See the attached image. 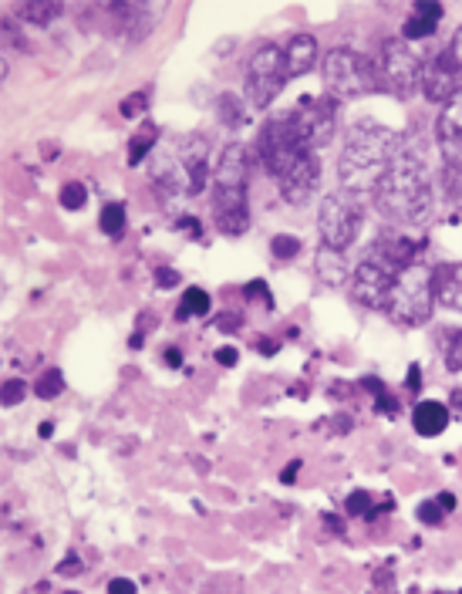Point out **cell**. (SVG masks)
<instances>
[{"label":"cell","instance_id":"1f68e13d","mask_svg":"<svg viewBox=\"0 0 462 594\" xmlns=\"http://www.w3.org/2000/svg\"><path fill=\"white\" fill-rule=\"evenodd\" d=\"M146 108H149V95L146 92H135L129 98H122L119 112H122V119H135V115H142Z\"/></svg>","mask_w":462,"mask_h":594},{"label":"cell","instance_id":"6da1fadb","mask_svg":"<svg viewBox=\"0 0 462 594\" xmlns=\"http://www.w3.org/2000/svg\"><path fill=\"white\" fill-rule=\"evenodd\" d=\"M402 149L398 146V135L392 129L378 122H355L344 135V149L338 159V179L341 189L358 200H368L375 196L378 179L385 176L388 162L395 159V152Z\"/></svg>","mask_w":462,"mask_h":594},{"label":"cell","instance_id":"4dcf8cb0","mask_svg":"<svg viewBox=\"0 0 462 594\" xmlns=\"http://www.w3.org/2000/svg\"><path fill=\"white\" fill-rule=\"evenodd\" d=\"M446 368L449 372H462V328L452 331L446 345Z\"/></svg>","mask_w":462,"mask_h":594},{"label":"cell","instance_id":"30bf717a","mask_svg":"<svg viewBox=\"0 0 462 594\" xmlns=\"http://www.w3.org/2000/svg\"><path fill=\"white\" fill-rule=\"evenodd\" d=\"M419 88L429 102H439V105H446L452 95L462 92V68H459V61L452 58L449 48L422 61Z\"/></svg>","mask_w":462,"mask_h":594},{"label":"cell","instance_id":"ffe728a7","mask_svg":"<svg viewBox=\"0 0 462 594\" xmlns=\"http://www.w3.org/2000/svg\"><path fill=\"white\" fill-rule=\"evenodd\" d=\"M439 17H442V4H436V0H422V4H415L412 17L405 21V41L409 38H432V34H436Z\"/></svg>","mask_w":462,"mask_h":594},{"label":"cell","instance_id":"4fadbf2b","mask_svg":"<svg viewBox=\"0 0 462 594\" xmlns=\"http://www.w3.org/2000/svg\"><path fill=\"white\" fill-rule=\"evenodd\" d=\"M436 135H439L442 156H446V169L462 173V92H456L442 105Z\"/></svg>","mask_w":462,"mask_h":594},{"label":"cell","instance_id":"9c48e42d","mask_svg":"<svg viewBox=\"0 0 462 594\" xmlns=\"http://www.w3.org/2000/svg\"><path fill=\"white\" fill-rule=\"evenodd\" d=\"M395 277H398V274L385 264L382 257L368 254V257L355 267V274H351V294H355V301L361 304V308H368V311H385V308H388V294H392Z\"/></svg>","mask_w":462,"mask_h":594},{"label":"cell","instance_id":"ba28073f","mask_svg":"<svg viewBox=\"0 0 462 594\" xmlns=\"http://www.w3.org/2000/svg\"><path fill=\"white\" fill-rule=\"evenodd\" d=\"M378 75H382V85L392 95L409 98L415 88H419L422 61L405 38H388L382 44V58H378Z\"/></svg>","mask_w":462,"mask_h":594},{"label":"cell","instance_id":"f546056e","mask_svg":"<svg viewBox=\"0 0 462 594\" xmlns=\"http://www.w3.org/2000/svg\"><path fill=\"white\" fill-rule=\"evenodd\" d=\"M220 119L226 125H240L243 122V105L237 95H223L220 98Z\"/></svg>","mask_w":462,"mask_h":594},{"label":"cell","instance_id":"7dc6e473","mask_svg":"<svg viewBox=\"0 0 462 594\" xmlns=\"http://www.w3.org/2000/svg\"><path fill=\"white\" fill-rule=\"evenodd\" d=\"M449 405H452V409H459V412H462V389H456V392H452Z\"/></svg>","mask_w":462,"mask_h":594},{"label":"cell","instance_id":"e575fe53","mask_svg":"<svg viewBox=\"0 0 462 594\" xmlns=\"http://www.w3.org/2000/svg\"><path fill=\"white\" fill-rule=\"evenodd\" d=\"M156 284L162 287V291H169V287L179 284V274H176L172 267H159V270H156Z\"/></svg>","mask_w":462,"mask_h":594},{"label":"cell","instance_id":"7c38bea8","mask_svg":"<svg viewBox=\"0 0 462 594\" xmlns=\"http://www.w3.org/2000/svg\"><path fill=\"white\" fill-rule=\"evenodd\" d=\"M213 220L216 230L226 237H240L250 230V203H247V186H226L213 183Z\"/></svg>","mask_w":462,"mask_h":594},{"label":"cell","instance_id":"f6af8a7d","mask_svg":"<svg viewBox=\"0 0 462 594\" xmlns=\"http://www.w3.org/2000/svg\"><path fill=\"white\" fill-rule=\"evenodd\" d=\"M179 227H186L189 233H193V237H199V223H196V216H183V220H179Z\"/></svg>","mask_w":462,"mask_h":594},{"label":"cell","instance_id":"74e56055","mask_svg":"<svg viewBox=\"0 0 462 594\" xmlns=\"http://www.w3.org/2000/svg\"><path fill=\"white\" fill-rule=\"evenodd\" d=\"M108 594H135V581H129V578L108 581Z\"/></svg>","mask_w":462,"mask_h":594},{"label":"cell","instance_id":"d6a6232c","mask_svg":"<svg viewBox=\"0 0 462 594\" xmlns=\"http://www.w3.org/2000/svg\"><path fill=\"white\" fill-rule=\"evenodd\" d=\"M442 517H446V510L439 507V500H425V503H419V520H422L425 527H439Z\"/></svg>","mask_w":462,"mask_h":594},{"label":"cell","instance_id":"8992f818","mask_svg":"<svg viewBox=\"0 0 462 594\" xmlns=\"http://www.w3.org/2000/svg\"><path fill=\"white\" fill-rule=\"evenodd\" d=\"M361 220H365V200L344 193V189L328 193L321 200V213H317V230H321L324 247L348 250L358 240Z\"/></svg>","mask_w":462,"mask_h":594},{"label":"cell","instance_id":"7a4b0ae2","mask_svg":"<svg viewBox=\"0 0 462 594\" xmlns=\"http://www.w3.org/2000/svg\"><path fill=\"white\" fill-rule=\"evenodd\" d=\"M375 206L385 220L395 223H415L422 227L432 216V183L425 173V162L412 149H398L395 159L388 162L385 176L375 186Z\"/></svg>","mask_w":462,"mask_h":594},{"label":"cell","instance_id":"ee69618b","mask_svg":"<svg viewBox=\"0 0 462 594\" xmlns=\"http://www.w3.org/2000/svg\"><path fill=\"white\" fill-rule=\"evenodd\" d=\"M257 351H264V355H274V351H277V341H270V338H257Z\"/></svg>","mask_w":462,"mask_h":594},{"label":"cell","instance_id":"5b68a950","mask_svg":"<svg viewBox=\"0 0 462 594\" xmlns=\"http://www.w3.org/2000/svg\"><path fill=\"white\" fill-rule=\"evenodd\" d=\"M324 85H328L331 98H358L382 88V75L378 65H371L365 54L355 48H331L324 54Z\"/></svg>","mask_w":462,"mask_h":594},{"label":"cell","instance_id":"52a82bcc","mask_svg":"<svg viewBox=\"0 0 462 594\" xmlns=\"http://www.w3.org/2000/svg\"><path fill=\"white\" fill-rule=\"evenodd\" d=\"M287 81V65H284V48L274 41H264L250 58L247 68V98L253 108H267L280 95Z\"/></svg>","mask_w":462,"mask_h":594},{"label":"cell","instance_id":"836d02e7","mask_svg":"<svg viewBox=\"0 0 462 594\" xmlns=\"http://www.w3.org/2000/svg\"><path fill=\"white\" fill-rule=\"evenodd\" d=\"M24 392H27V385L21 382V378H7L4 382V405L7 409H14V405L24 399Z\"/></svg>","mask_w":462,"mask_h":594},{"label":"cell","instance_id":"7bdbcfd3","mask_svg":"<svg viewBox=\"0 0 462 594\" xmlns=\"http://www.w3.org/2000/svg\"><path fill=\"white\" fill-rule=\"evenodd\" d=\"M166 365H172V368L183 365V351H179V348H166Z\"/></svg>","mask_w":462,"mask_h":594},{"label":"cell","instance_id":"f1b7e54d","mask_svg":"<svg viewBox=\"0 0 462 594\" xmlns=\"http://www.w3.org/2000/svg\"><path fill=\"white\" fill-rule=\"evenodd\" d=\"M270 250H274V257H280V260H291V257L301 254V240L287 237V233H280V237L270 240Z\"/></svg>","mask_w":462,"mask_h":594},{"label":"cell","instance_id":"d4e9b609","mask_svg":"<svg viewBox=\"0 0 462 594\" xmlns=\"http://www.w3.org/2000/svg\"><path fill=\"white\" fill-rule=\"evenodd\" d=\"M61 392H65V375H61L58 368H48V372L34 382V395H38V399H58Z\"/></svg>","mask_w":462,"mask_h":594},{"label":"cell","instance_id":"cb8c5ba5","mask_svg":"<svg viewBox=\"0 0 462 594\" xmlns=\"http://www.w3.org/2000/svg\"><path fill=\"white\" fill-rule=\"evenodd\" d=\"M98 227H102V233H108V237H122L125 233V203H105Z\"/></svg>","mask_w":462,"mask_h":594},{"label":"cell","instance_id":"4316f807","mask_svg":"<svg viewBox=\"0 0 462 594\" xmlns=\"http://www.w3.org/2000/svg\"><path fill=\"white\" fill-rule=\"evenodd\" d=\"M344 510H348V517H371V493L368 490H355L348 493V500H344Z\"/></svg>","mask_w":462,"mask_h":594},{"label":"cell","instance_id":"8d00e7d4","mask_svg":"<svg viewBox=\"0 0 462 594\" xmlns=\"http://www.w3.org/2000/svg\"><path fill=\"white\" fill-rule=\"evenodd\" d=\"M243 294H247V297H264V304H267V308H270V304H274V301H270V291H267V284L264 281H253V284H247V287H243Z\"/></svg>","mask_w":462,"mask_h":594},{"label":"cell","instance_id":"8fae6325","mask_svg":"<svg viewBox=\"0 0 462 594\" xmlns=\"http://www.w3.org/2000/svg\"><path fill=\"white\" fill-rule=\"evenodd\" d=\"M334 108H338V102H334L331 95H324V98H304V105L294 112L307 146L314 152L331 146V139L338 135V112H334Z\"/></svg>","mask_w":462,"mask_h":594},{"label":"cell","instance_id":"603a6c76","mask_svg":"<svg viewBox=\"0 0 462 594\" xmlns=\"http://www.w3.org/2000/svg\"><path fill=\"white\" fill-rule=\"evenodd\" d=\"M61 11H65L61 4H38V0H31V4H21V7H17V17H21V21H27V24L44 27V24H51Z\"/></svg>","mask_w":462,"mask_h":594},{"label":"cell","instance_id":"e0dca14e","mask_svg":"<svg viewBox=\"0 0 462 594\" xmlns=\"http://www.w3.org/2000/svg\"><path fill=\"white\" fill-rule=\"evenodd\" d=\"M436 301L462 314V264L436 267Z\"/></svg>","mask_w":462,"mask_h":594},{"label":"cell","instance_id":"bcb514c9","mask_svg":"<svg viewBox=\"0 0 462 594\" xmlns=\"http://www.w3.org/2000/svg\"><path fill=\"white\" fill-rule=\"evenodd\" d=\"M409 389H419V365L409 368Z\"/></svg>","mask_w":462,"mask_h":594},{"label":"cell","instance_id":"c3c4849f","mask_svg":"<svg viewBox=\"0 0 462 594\" xmlns=\"http://www.w3.org/2000/svg\"><path fill=\"white\" fill-rule=\"evenodd\" d=\"M65 594H78V591H65Z\"/></svg>","mask_w":462,"mask_h":594},{"label":"cell","instance_id":"3957f363","mask_svg":"<svg viewBox=\"0 0 462 594\" xmlns=\"http://www.w3.org/2000/svg\"><path fill=\"white\" fill-rule=\"evenodd\" d=\"M436 308V270L412 264L405 270H398L392 294H388V308L385 314L402 328H415L432 318Z\"/></svg>","mask_w":462,"mask_h":594},{"label":"cell","instance_id":"681fc988","mask_svg":"<svg viewBox=\"0 0 462 594\" xmlns=\"http://www.w3.org/2000/svg\"><path fill=\"white\" fill-rule=\"evenodd\" d=\"M459 594H462V591H459Z\"/></svg>","mask_w":462,"mask_h":594},{"label":"cell","instance_id":"277c9868","mask_svg":"<svg viewBox=\"0 0 462 594\" xmlns=\"http://www.w3.org/2000/svg\"><path fill=\"white\" fill-rule=\"evenodd\" d=\"M307 152H314L307 146L301 125L294 115H280V119H267L257 139V159L270 176L280 179L291 166H297Z\"/></svg>","mask_w":462,"mask_h":594},{"label":"cell","instance_id":"83f0119b","mask_svg":"<svg viewBox=\"0 0 462 594\" xmlns=\"http://www.w3.org/2000/svg\"><path fill=\"white\" fill-rule=\"evenodd\" d=\"M85 203H88V193H85V186H81V183H65V186H61V206H65V210H81Z\"/></svg>","mask_w":462,"mask_h":594},{"label":"cell","instance_id":"b9f144b4","mask_svg":"<svg viewBox=\"0 0 462 594\" xmlns=\"http://www.w3.org/2000/svg\"><path fill=\"white\" fill-rule=\"evenodd\" d=\"M436 500H439V507L446 510V513H452V510H456V497H452V493H439Z\"/></svg>","mask_w":462,"mask_h":594},{"label":"cell","instance_id":"2e32d148","mask_svg":"<svg viewBox=\"0 0 462 594\" xmlns=\"http://www.w3.org/2000/svg\"><path fill=\"white\" fill-rule=\"evenodd\" d=\"M284 65L287 78H301L317 65V38L314 34H294L284 48Z\"/></svg>","mask_w":462,"mask_h":594},{"label":"cell","instance_id":"d6986e66","mask_svg":"<svg viewBox=\"0 0 462 594\" xmlns=\"http://www.w3.org/2000/svg\"><path fill=\"white\" fill-rule=\"evenodd\" d=\"M314 270H317V277H321L324 284H331V287H341L344 281H348V260H344V250H334V247H321L314 254Z\"/></svg>","mask_w":462,"mask_h":594},{"label":"cell","instance_id":"9a60e30c","mask_svg":"<svg viewBox=\"0 0 462 594\" xmlns=\"http://www.w3.org/2000/svg\"><path fill=\"white\" fill-rule=\"evenodd\" d=\"M419 250H422L419 240L402 237V233H385V237H378V243H375V250H371V254L382 257L385 264L398 274V270L419 264Z\"/></svg>","mask_w":462,"mask_h":594},{"label":"cell","instance_id":"484cf974","mask_svg":"<svg viewBox=\"0 0 462 594\" xmlns=\"http://www.w3.org/2000/svg\"><path fill=\"white\" fill-rule=\"evenodd\" d=\"M365 389L375 395V409L382 412V416H395V412H398V399L385 389V382H378V378H365Z\"/></svg>","mask_w":462,"mask_h":594},{"label":"cell","instance_id":"7402d4cb","mask_svg":"<svg viewBox=\"0 0 462 594\" xmlns=\"http://www.w3.org/2000/svg\"><path fill=\"white\" fill-rule=\"evenodd\" d=\"M156 135H159V129L152 122H146L139 132L132 135V142H129V166H139V162L149 156L152 146H156Z\"/></svg>","mask_w":462,"mask_h":594},{"label":"cell","instance_id":"ab89813d","mask_svg":"<svg viewBox=\"0 0 462 594\" xmlns=\"http://www.w3.org/2000/svg\"><path fill=\"white\" fill-rule=\"evenodd\" d=\"M58 574H65V578H75V574H81V561H78V557H68V561H61Z\"/></svg>","mask_w":462,"mask_h":594},{"label":"cell","instance_id":"60d3db41","mask_svg":"<svg viewBox=\"0 0 462 594\" xmlns=\"http://www.w3.org/2000/svg\"><path fill=\"white\" fill-rule=\"evenodd\" d=\"M449 51H452V58L459 61V68H462V27H459V31H456V38H452Z\"/></svg>","mask_w":462,"mask_h":594},{"label":"cell","instance_id":"5bb4252c","mask_svg":"<svg viewBox=\"0 0 462 594\" xmlns=\"http://www.w3.org/2000/svg\"><path fill=\"white\" fill-rule=\"evenodd\" d=\"M317 183H321V159H317V152H307L297 166H291L284 176L277 179V189H280V196H284V203L297 206V203L311 200Z\"/></svg>","mask_w":462,"mask_h":594},{"label":"cell","instance_id":"f35d334b","mask_svg":"<svg viewBox=\"0 0 462 594\" xmlns=\"http://www.w3.org/2000/svg\"><path fill=\"white\" fill-rule=\"evenodd\" d=\"M216 362H220V365H226V368H230V365H237V362H240V351L226 345V348H220V351H216Z\"/></svg>","mask_w":462,"mask_h":594},{"label":"cell","instance_id":"d590c367","mask_svg":"<svg viewBox=\"0 0 462 594\" xmlns=\"http://www.w3.org/2000/svg\"><path fill=\"white\" fill-rule=\"evenodd\" d=\"M240 324H243L240 314H220V318H216V328L226 331V335H233V331H240Z\"/></svg>","mask_w":462,"mask_h":594},{"label":"cell","instance_id":"44dd1931","mask_svg":"<svg viewBox=\"0 0 462 594\" xmlns=\"http://www.w3.org/2000/svg\"><path fill=\"white\" fill-rule=\"evenodd\" d=\"M210 311V294L203 291V287H186L183 301H179L176 308V318L186 321V318H203V314Z\"/></svg>","mask_w":462,"mask_h":594},{"label":"cell","instance_id":"ac0fdd59","mask_svg":"<svg viewBox=\"0 0 462 594\" xmlns=\"http://www.w3.org/2000/svg\"><path fill=\"white\" fill-rule=\"evenodd\" d=\"M412 426L425 439L439 436V432L449 426V409L442 402H432V399L419 402V405H415V412H412Z\"/></svg>","mask_w":462,"mask_h":594}]
</instances>
